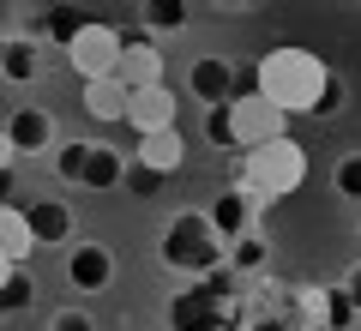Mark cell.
Segmentation results:
<instances>
[{
	"instance_id": "obj_19",
	"label": "cell",
	"mask_w": 361,
	"mask_h": 331,
	"mask_svg": "<svg viewBox=\"0 0 361 331\" xmlns=\"http://www.w3.org/2000/svg\"><path fill=\"white\" fill-rule=\"evenodd\" d=\"M319 319H325L331 331L355 325V301H349V289H325V295H319Z\"/></svg>"
},
{
	"instance_id": "obj_7",
	"label": "cell",
	"mask_w": 361,
	"mask_h": 331,
	"mask_svg": "<svg viewBox=\"0 0 361 331\" xmlns=\"http://www.w3.org/2000/svg\"><path fill=\"white\" fill-rule=\"evenodd\" d=\"M229 127H235V145H241V151H259V145L283 139V115H277V109H271L259 90H235V102H229Z\"/></svg>"
},
{
	"instance_id": "obj_34",
	"label": "cell",
	"mask_w": 361,
	"mask_h": 331,
	"mask_svg": "<svg viewBox=\"0 0 361 331\" xmlns=\"http://www.w3.org/2000/svg\"><path fill=\"white\" fill-rule=\"evenodd\" d=\"M0 319H6V307H0Z\"/></svg>"
},
{
	"instance_id": "obj_32",
	"label": "cell",
	"mask_w": 361,
	"mask_h": 331,
	"mask_svg": "<svg viewBox=\"0 0 361 331\" xmlns=\"http://www.w3.org/2000/svg\"><path fill=\"white\" fill-rule=\"evenodd\" d=\"M265 331H295V325H265Z\"/></svg>"
},
{
	"instance_id": "obj_10",
	"label": "cell",
	"mask_w": 361,
	"mask_h": 331,
	"mask_svg": "<svg viewBox=\"0 0 361 331\" xmlns=\"http://www.w3.org/2000/svg\"><path fill=\"white\" fill-rule=\"evenodd\" d=\"M133 163L151 169L157 181L180 175V163H187V139H180V127H169V133H145V139H139V157H133Z\"/></svg>"
},
{
	"instance_id": "obj_9",
	"label": "cell",
	"mask_w": 361,
	"mask_h": 331,
	"mask_svg": "<svg viewBox=\"0 0 361 331\" xmlns=\"http://www.w3.org/2000/svg\"><path fill=\"white\" fill-rule=\"evenodd\" d=\"M175 115H180V102H175V90L169 85H151V90H133V102H127V121H133V133H169L175 127Z\"/></svg>"
},
{
	"instance_id": "obj_21",
	"label": "cell",
	"mask_w": 361,
	"mask_h": 331,
	"mask_svg": "<svg viewBox=\"0 0 361 331\" xmlns=\"http://www.w3.org/2000/svg\"><path fill=\"white\" fill-rule=\"evenodd\" d=\"M85 25H90V13H78V6H54V13H49V37L61 42V49H66Z\"/></svg>"
},
{
	"instance_id": "obj_4",
	"label": "cell",
	"mask_w": 361,
	"mask_h": 331,
	"mask_svg": "<svg viewBox=\"0 0 361 331\" xmlns=\"http://www.w3.org/2000/svg\"><path fill=\"white\" fill-rule=\"evenodd\" d=\"M307 181V151H301L295 139H271V145H259V151H247V163H241V187H253L259 199H289V193Z\"/></svg>"
},
{
	"instance_id": "obj_14",
	"label": "cell",
	"mask_w": 361,
	"mask_h": 331,
	"mask_svg": "<svg viewBox=\"0 0 361 331\" xmlns=\"http://www.w3.org/2000/svg\"><path fill=\"white\" fill-rule=\"evenodd\" d=\"M25 217H30V235H37V241H49V247L73 241V211H66L61 199H37V205H25Z\"/></svg>"
},
{
	"instance_id": "obj_17",
	"label": "cell",
	"mask_w": 361,
	"mask_h": 331,
	"mask_svg": "<svg viewBox=\"0 0 361 331\" xmlns=\"http://www.w3.org/2000/svg\"><path fill=\"white\" fill-rule=\"evenodd\" d=\"M30 247H37V235H30V217L18 211V205H0V253L13 259V265H25Z\"/></svg>"
},
{
	"instance_id": "obj_15",
	"label": "cell",
	"mask_w": 361,
	"mask_h": 331,
	"mask_svg": "<svg viewBox=\"0 0 361 331\" xmlns=\"http://www.w3.org/2000/svg\"><path fill=\"white\" fill-rule=\"evenodd\" d=\"M6 133H13V151H18V157H37V151H49L54 121L42 115V109H18V115L6 121Z\"/></svg>"
},
{
	"instance_id": "obj_22",
	"label": "cell",
	"mask_w": 361,
	"mask_h": 331,
	"mask_svg": "<svg viewBox=\"0 0 361 331\" xmlns=\"http://www.w3.org/2000/svg\"><path fill=\"white\" fill-rule=\"evenodd\" d=\"M259 265H265V241H259V235H241V241L229 247V271H247V277H253Z\"/></svg>"
},
{
	"instance_id": "obj_26",
	"label": "cell",
	"mask_w": 361,
	"mask_h": 331,
	"mask_svg": "<svg viewBox=\"0 0 361 331\" xmlns=\"http://www.w3.org/2000/svg\"><path fill=\"white\" fill-rule=\"evenodd\" d=\"M121 187H133V193H157V187H163V181H157L151 169H139V163H127V181H121Z\"/></svg>"
},
{
	"instance_id": "obj_3",
	"label": "cell",
	"mask_w": 361,
	"mask_h": 331,
	"mask_svg": "<svg viewBox=\"0 0 361 331\" xmlns=\"http://www.w3.org/2000/svg\"><path fill=\"white\" fill-rule=\"evenodd\" d=\"M235 313H241V295L235 283L223 277H205V283H187V289L169 301V331H229Z\"/></svg>"
},
{
	"instance_id": "obj_30",
	"label": "cell",
	"mask_w": 361,
	"mask_h": 331,
	"mask_svg": "<svg viewBox=\"0 0 361 331\" xmlns=\"http://www.w3.org/2000/svg\"><path fill=\"white\" fill-rule=\"evenodd\" d=\"M343 289H349V301H355V313H361V265H355V277H349Z\"/></svg>"
},
{
	"instance_id": "obj_20",
	"label": "cell",
	"mask_w": 361,
	"mask_h": 331,
	"mask_svg": "<svg viewBox=\"0 0 361 331\" xmlns=\"http://www.w3.org/2000/svg\"><path fill=\"white\" fill-rule=\"evenodd\" d=\"M139 13H145L151 30H180V25H187V6H180V0H145Z\"/></svg>"
},
{
	"instance_id": "obj_8",
	"label": "cell",
	"mask_w": 361,
	"mask_h": 331,
	"mask_svg": "<svg viewBox=\"0 0 361 331\" xmlns=\"http://www.w3.org/2000/svg\"><path fill=\"white\" fill-rule=\"evenodd\" d=\"M259 205H265V199H259L253 187H229L217 205H211V217H205V223H211V235H217L223 247H235L241 235H253V217H259Z\"/></svg>"
},
{
	"instance_id": "obj_13",
	"label": "cell",
	"mask_w": 361,
	"mask_h": 331,
	"mask_svg": "<svg viewBox=\"0 0 361 331\" xmlns=\"http://www.w3.org/2000/svg\"><path fill=\"white\" fill-rule=\"evenodd\" d=\"M193 97L205 102V109H223V102H235V66L217 61V54H205V61H193Z\"/></svg>"
},
{
	"instance_id": "obj_23",
	"label": "cell",
	"mask_w": 361,
	"mask_h": 331,
	"mask_svg": "<svg viewBox=\"0 0 361 331\" xmlns=\"http://www.w3.org/2000/svg\"><path fill=\"white\" fill-rule=\"evenodd\" d=\"M337 193H343V199H355V205H361V151H355V157H343V163H337Z\"/></svg>"
},
{
	"instance_id": "obj_28",
	"label": "cell",
	"mask_w": 361,
	"mask_h": 331,
	"mask_svg": "<svg viewBox=\"0 0 361 331\" xmlns=\"http://www.w3.org/2000/svg\"><path fill=\"white\" fill-rule=\"evenodd\" d=\"M13 163H18V151H13V133L0 127V175H13Z\"/></svg>"
},
{
	"instance_id": "obj_12",
	"label": "cell",
	"mask_w": 361,
	"mask_h": 331,
	"mask_svg": "<svg viewBox=\"0 0 361 331\" xmlns=\"http://www.w3.org/2000/svg\"><path fill=\"white\" fill-rule=\"evenodd\" d=\"M115 78H121L127 90H151V85H163V54H157V42L133 37L127 49H121V66H115Z\"/></svg>"
},
{
	"instance_id": "obj_18",
	"label": "cell",
	"mask_w": 361,
	"mask_h": 331,
	"mask_svg": "<svg viewBox=\"0 0 361 331\" xmlns=\"http://www.w3.org/2000/svg\"><path fill=\"white\" fill-rule=\"evenodd\" d=\"M0 78H13V85H30V78H37V37H6Z\"/></svg>"
},
{
	"instance_id": "obj_5",
	"label": "cell",
	"mask_w": 361,
	"mask_h": 331,
	"mask_svg": "<svg viewBox=\"0 0 361 331\" xmlns=\"http://www.w3.org/2000/svg\"><path fill=\"white\" fill-rule=\"evenodd\" d=\"M121 49H127V37H121L115 25H97V18H90V25L66 42V61H73V73L85 78V85H97V78H115Z\"/></svg>"
},
{
	"instance_id": "obj_31",
	"label": "cell",
	"mask_w": 361,
	"mask_h": 331,
	"mask_svg": "<svg viewBox=\"0 0 361 331\" xmlns=\"http://www.w3.org/2000/svg\"><path fill=\"white\" fill-rule=\"evenodd\" d=\"M13 271H18V265H13V259H6V253H0V289L13 283Z\"/></svg>"
},
{
	"instance_id": "obj_33",
	"label": "cell",
	"mask_w": 361,
	"mask_h": 331,
	"mask_svg": "<svg viewBox=\"0 0 361 331\" xmlns=\"http://www.w3.org/2000/svg\"><path fill=\"white\" fill-rule=\"evenodd\" d=\"M0 61H6V37H0Z\"/></svg>"
},
{
	"instance_id": "obj_6",
	"label": "cell",
	"mask_w": 361,
	"mask_h": 331,
	"mask_svg": "<svg viewBox=\"0 0 361 331\" xmlns=\"http://www.w3.org/2000/svg\"><path fill=\"white\" fill-rule=\"evenodd\" d=\"M61 181H73V187H121L127 181V157L109 151V145H61Z\"/></svg>"
},
{
	"instance_id": "obj_25",
	"label": "cell",
	"mask_w": 361,
	"mask_h": 331,
	"mask_svg": "<svg viewBox=\"0 0 361 331\" xmlns=\"http://www.w3.org/2000/svg\"><path fill=\"white\" fill-rule=\"evenodd\" d=\"M205 139L217 145V151H223V145H235V127H229V102H223V109H211V121H205Z\"/></svg>"
},
{
	"instance_id": "obj_1",
	"label": "cell",
	"mask_w": 361,
	"mask_h": 331,
	"mask_svg": "<svg viewBox=\"0 0 361 331\" xmlns=\"http://www.w3.org/2000/svg\"><path fill=\"white\" fill-rule=\"evenodd\" d=\"M331 85V66L313 49H271L265 61L253 66V90L277 109V115H313Z\"/></svg>"
},
{
	"instance_id": "obj_27",
	"label": "cell",
	"mask_w": 361,
	"mask_h": 331,
	"mask_svg": "<svg viewBox=\"0 0 361 331\" xmlns=\"http://www.w3.org/2000/svg\"><path fill=\"white\" fill-rule=\"evenodd\" d=\"M337 109H343V78L331 73V85H325V97H319V109H313V115H337Z\"/></svg>"
},
{
	"instance_id": "obj_16",
	"label": "cell",
	"mask_w": 361,
	"mask_h": 331,
	"mask_svg": "<svg viewBox=\"0 0 361 331\" xmlns=\"http://www.w3.org/2000/svg\"><path fill=\"white\" fill-rule=\"evenodd\" d=\"M127 102H133V90L121 85V78H97V85H85V115L90 121H127Z\"/></svg>"
},
{
	"instance_id": "obj_2",
	"label": "cell",
	"mask_w": 361,
	"mask_h": 331,
	"mask_svg": "<svg viewBox=\"0 0 361 331\" xmlns=\"http://www.w3.org/2000/svg\"><path fill=\"white\" fill-rule=\"evenodd\" d=\"M163 265L180 271L187 283H205V277H217V271H229V247L211 235L205 217L180 211L175 223H169V235H163Z\"/></svg>"
},
{
	"instance_id": "obj_35",
	"label": "cell",
	"mask_w": 361,
	"mask_h": 331,
	"mask_svg": "<svg viewBox=\"0 0 361 331\" xmlns=\"http://www.w3.org/2000/svg\"><path fill=\"white\" fill-rule=\"evenodd\" d=\"M229 331H241V325H229Z\"/></svg>"
},
{
	"instance_id": "obj_11",
	"label": "cell",
	"mask_w": 361,
	"mask_h": 331,
	"mask_svg": "<svg viewBox=\"0 0 361 331\" xmlns=\"http://www.w3.org/2000/svg\"><path fill=\"white\" fill-rule=\"evenodd\" d=\"M66 277H73V289H85V295L109 289V277H115V253L97 247V241H78L73 259H66Z\"/></svg>"
},
{
	"instance_id": "obj_24",
	"label": "cell",
	"mask_w": 361,
	"mask_h": 331,
	"mask_svg": "<svg viewBox=\"0 0 361 331\" xmlns=\"http://www.w3.org/2000/svg\"><path fill=\"white\" fill-rule=\"evenodd\" d=\"M25 301H37V283H30L25 271H13V283H6V289H0V307H6V313H13V307H25Z\"/></svg>"
},
{
	"instance_id": "obj_29",
	"label": "cell",
	"mask_w": 361,
	"mask_h": 331,
	"mask_svg": "<svg viewBox=\"0 0 361 331\" xmlns=\"http://www.w3.org/2000/svg\"><path fill=\"white\" fill-rule=\"evenodd\" d=\"M49 331H90V319H85V313H61Z\"/></svg>"
}]
</instances>
